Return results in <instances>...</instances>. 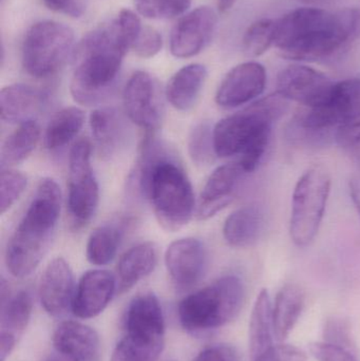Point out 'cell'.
Listing matches in <instances>:
<instances>
[{"mask_svg":"<svg viewBox=\"0 0 360 361\" xmlns=\"http://www.w3.org/2000/svg\"><path fill=\"white\" fill-rule=\"evenodd\" d=\"M133 11L124 8L111 23L87 34L75 51L71 94L80 105L93 106L109 95L123 59L142 30Z\"/></svg>","mask_w":360,"mask_h":361,"instance_id":"6da1fadb","label":"cell"},{"mask_svg":"<svg viewBox=\"0 0 360 361\" xmlns=\"http://www.w3.org/2000/svg\"><path fill=\"white\" fill-rule=\"evenodd\" d=\"M360 38V8L337 12L299 8L276 20L275 47L285 59L317 61L333 56Z\"/></svg>","mask_w":360,"mask_h":361,"instance_id":"7a4b0ae2","label":"cell"},{"mask_svg":"<svg viewBox=\"0 0 360 361\" xmlns=\"http://www.w3.org/2000/svg\"><path fill=\"white\" fill-rule=\"evenodd\" d=\"M173 156L154 133H147L135 173L139 191L151 204L159 224L173 233L188 224L196 206L192 183Z\"/></svg>","mask_w":360,"mask_h":361,"instance_id":"3957f363","label":"cell"},{"mask_svg":"<svg viewBox=\"0 0 360 361\" xmlns=\"http://www.w3.org/2000/svg\"><path fill=\"white\" fill-rule=\"evenodd\" d=\"M61 208L58 184L44 178L8 241L6 264L11 275L25 278L37 269L54 237Z\"/></svg>","mask_w":360,"mask_h":361,"instance_id":"277c9868","label":"cell"},{"mask_svg":"<svg viewBox=\"0 0 360 361\" xmlns=\"http://www.w3.org/2000/svg\"><path fill=\"white\" fill-rule=\"evenodd\" d=\"M278 92L253 102L244 109L222 118L213 130V148L219 158L240 157L254 144L270 141L273 124L289 108Z\"/></svg>","mask_w":360,"mask_h":361,"instance_id":"5b68a950","label":"cell"},{"mask_svg":"<svg viewBox=\"0 0 360 361\" xmlns=\"http://www.w3.org/2000/svg\"><path fill=\"white\" fill-rule=\"evenodd\" d=\"M242 280L224 276L180 302V324L186 332L199 335L230 324L238 315L244 301Z\"/></svg>","mask_w":360,"mask_h":361,"instance_id":"8992f818","label":"cell"},{"mask_svg":"<svg viewBox=\"0 0 360 361\" xmlns=\"http://www.w3.org/2000/svg\"><path fill=\"white\" fill-rule=\"evenodd\" d=\"M126 335L113 351L111 361H156L165 347V319L156 295L133 298L125 318Z\"/></svg>","mask_w":360,"mask_h":361,"instance_id":"52a82bcc","label":"cell"},{"mask_svg":"<svg viewBox=\"0 0 360 361\" xmlns=\"http://www.w3.org/2000/svg\"><path fill=\"white\" fill-rule=\"evenodd\" d=\"M332 179L323 165H313L296 183L292 197L290 235L300 247L310 245L321 228L331 192Z\"/></svg>","mask_w":360,"mask_h":361,"instance_id":"ba28073f","label":"cell"},{"mask_svg":"<svg viewBox=\"0 0 360 361\" xmlns=\"http://www.w3.org/2000/svg\"><path fill=\"white\" fill-rule=\"evenodd\" d=\"M73 44L74 32L68 25L54 20L36 23L23 39V69L36 78L52 76L63 67Z\"/></svg>","mask_w":360,"mask_h":361,"instance_id":"9c48e42d","label":"cell"},{"mask_svg":"<svg viewBox=\"0 0 360 361\" xmlns=\"http://www.w3.org/2000/svg\"><path fill=\"white\" fill-rule=\"evenodd\" d=\"M360 120V78L335 82L327 105L309 108L295 116L293 130L306 139L317 137L335 126Z\"/></svg>","mask_w":360,"mask_h":361,"instance_id":"30bf717a","label":"cell"},{"mask_svg":"<svg viewBox=\"0 0 360 361\" xmlns=\"http://www.w3.org/2000/svg\"><path fill=\"white\" fill-rule=\"evenodd\" d=\"M90 142L82 139L70 150L68 209L74 226L82 227L90 222L97 212L99 189L91 165Z\"/></svg>","mask_w":360,"mask_h":361,"instance_id":"8fae6325","label":"cell"},{"mask_svg":"<svg viewBox=\"0 0 360 361\" xmlns=\"http://www.w3.org/2000/svg\"><path fill=\"white\" fill-rule=\"evenodd\" d=\"M125 112L139 128L154 133L164 120V94L158 80L146 71L130 76L123 92Z\"/></svg>","mask_w":360,"mask_h":361,"instance_id":"7c38bea8","label":"cell"},{"mask_svg":"<svg viewBox=\"0 0 360 361\" xmlns=\"http://www.w3.org/2000/svg\"><path fill=\"white\" fill-rule=\"evenodd\" d=\"M335 82L323 72L304 65L287 66L279 72L277 92L287 101L308 108L327 105L331 99Z\"/></svg>","mask_w":360,"mask_h":361,"instance_id":"4fadbf2b","label":"cell"},{"mask_svg":"<svg viewBox=\"0 0 360 361\" xmlns=\"http://www.w3.org/2000/svg\"><path fill=\"white\" fill-rule=\"evenodd\" d=\"M217 23V14L209 6H199L186 13L171 30V54L177 59L198 55L211 42Z\"/></svg>","mask_w":360,"mask_h":361,"instance_id":"5bb4252c","label":"cell"},{"mask_svg":"<svg viewBox=\"0 0 360 361\" xmlns=\"http://www.w3.org/2000/svg\"><path fill=\"white\" fill-rule=\"evenodd\" d=\"M266 70L261 63H240L224 76L216 93V103L225 109L252 103L266 90Z\"/></svg>","mask_w":360,"mask_h":361,"instance_id":"9a60e30c","label":"cell"},{"mask_svg":"<svg viewBox=\"0 0 360 361\" xmlns=\"http://www.w3.org/2000/svg\"><path fill=\"white\" fill-rule=\"evenodd\" d=\"M165 265L178 290H190L200 282L206 271V248L194 238L177 240L167 248Z\"/></svg>","mask_w":360,"mask_h":361,"instance_id":"2e32d148","label":"cell"},{"mask_svg":"<svg viewBox=\"0 0 360 361\" xmlns=\"http://www.w3.org/2000/svg\"><path fill=\"white\" fill-rule=\"evenodd\" d=\"M31 295L20 290L11 295L6 281L1 282V315H0V361H6L16 347L31 319Z\"/></svg>","mask_w":360,"mask_h":361,"instance_id":"e0dca14e","label":"cell"},{"mask_svg":"<svg viewBox=\"0 0 360 361\" xmlns=\"http://www.w3.org/2000/svg\"><path fill=\"white\" fill-rule=\"evenodd\" d=\"M73 273L63 258L53 259L42 274L39 299L44 311L53 317H61L72 311L75 295Z\"/></svg>","mask_w":360,"mask_h":361,"instance_id":"ac0fdd59","label":"cell"},{"mask_svg":"<svg viewBox=\"0 0 360 361\" xmlns=\"http://www.w3.org/2000/svg\"><path fill=\"white\" fill-rule=\"evenodd\" d=\"M118 282L110 271L92 269L82 275L76 286L72 312L80 319H91L103 313L113 298Z\"/></svg>","mask_w":360,"mask_h":361,"instance_id":"d6986e66","label":"cell"},{"mask_svg":"<svg viewBox=\"0 0 360 361\" xmlns=\"http://www.w3.org/2000/svg\"><path fill=\"white\" fill-rule=\"evenodd\" d=\"M245 175L238 162L222 165L211 173L201 191L197 216L205 221L232 203L237 186Z\"/></svg>","mask_w":360,"mask_h":361,"instance_id":"ffe728a7","label":"cell"},{"mask_svg":"<svg viewBox=\"0 0 360 361\" xmlns=\"http://www.w3.org/2000/svg\"><path fill=\"white\" fill-rule=\"evenodd\" d=\"M53 345L55 351L75 361L101 360L99 334L82 322H61L53 334Z\"/></svg>","mask_w":360,"mask_h":361,"instance_id":"44dd1931","label":"cell"},{"mask_svg":"<svg viewBox=\"0 0 360 361\" xmlns=\"http://www.w3.org/2000/svg\"><path fill=\"white\" fill-rule=\"evenodd\" d=\"M48 95L39 89L25 84L4 87L0 92V116L8 124H21L42 109Z\"/></svg>","mask_w":360,"mask_h":361,"instance_id":"7402d4cb","label":"cell"},{"mask_svg":"<svg viewBox=\"0 0 360 361\" xmlns=\"http://www.w3.org/2000/svg\"><path fill=\"white\" fill-rule=\"evenodd\" d=\"M90 127L99 154L103 158L116 156L126 141V127L118 110L101 107L90 114Z\"/></svg>","mask_w":360,"mask_h":361,"instance_id":"603a6c76","label":"cell"},{"mask_svg":"<svg viewBox=\"0 0 360 361\" xmlns=\"http://www.w3.org/2000/svg\"><path fill=\"white\" fill-rule=\"evenodd\" d=\"M264 214L258 205H247L232 212L223 225V237L232 247L245 248L257 243L263 233Z\"/></svg>","mask_w":360,"mask_h":361,"instance_id":"cb8c5ba5","label":"cell"},{"mask_svg":"<svg viewBox=\"0 0 360 361\" xmlns=\"http://www.w3.org/2000/svg\"><path fill=\"white\" fill-rule=\"evenodd\" d=\"M206 78V68L201 63H190L181 68L167 84V101L175 109L188 111L198 101Z\"/></svg>","mask_w":360,"mask_h":361,"instance_id":"d4e9b609","label":"cell"},{"mask_svg":"<svg viewBox=\"0 0 360 361\" xmlns=\"http://www.w3.org/2000/svg\"><path fill=\"white\" fill-rule=\"evenodd\" d=\"M158 262V250L152 242L137 244L127 250L118 261V288L125 293L154 271Z\"/></svg>","mask_w":360,"mask_h":361,"instance_id":"484cf974","label":"cell"},{"mask_svg":"<svg viewBox=\"0 0 360 361\" xmlns=\"http://www.w3.org/2000/svg\"><path fill=\"white\" fill-rule=\"evenodd\" d=\"M249 343L251 361L273 347V305L268 290L263 288L256 298L249 320Z\"/></svg>","mask_w":360,"mask_h":361,"instance_id":"4316f807","label":"cell"},{"mask_svg":"<svg viewBox=\"0 0 360 361\" xmlns=\"http://www.w3.org/2000/svg\"><path fill=\"white\" fill-rule=\"evenodd\" d=\"M304 307V294L299 286L287 284L275 299L273 305L274 335L278 341H285L297 324Z\"/></svg>","mask_w":360,"mask_h":361,"instance_id":"83f0119b","label":"cell"},{"mask_svg":"<svg viewBox=\"0 0 360 361\" xmlns=\"http://www.w3.org/2000/svg\"><path fill=\"white\" fill-rule=\"evenodd\" d=\"M40 139V127L36 121L21 123L4 140L0 152L1 169H12L29 158Z\"/></svg>","mask_w":360,"mask_h":361,"instance_id":"f1b7e54d","label":"cell"},{"mask_svg":"<svg viewBox=\"0 0 360 361\" xmlns=\"http://www.w3.org/2000/svg\"><path fill=\"white\" fill-rule=\"evenodd\" d=\"M124 231L123 222L106 223L95 228L87 242V260L97 267L111 262L120 247Z\"/></svg>","mask_w":360,"mask_h":361,"instance_id":"f546056e","label":"cell"},{"mask_svg":"<svg viewBox=\"0 0 360 361\" xmlns=\"http://www.w3.org/2000/svg\"><path fill=\"white\" fill-rule=\"evenodd\" d=\"M85 118L84 111L77 107L63 108L56 112L44 131L46 149L56 150L68 145L82 130Z\"/></svg>","mask_w":360,"mask_h":361,"instance_id":"4dcf8cb0","label":"cell"},{"mask_svg":"<svg viewBox=\"0 0 360 361\" xmlns=\"http://www.w3.org/2000/svg\"><path fill=\"white\" fill-rule=\"evenodd\" d=\"M276 20L263 18L252 23L242 39L245 54L251 57L261 56L275 44Z\"/></svg>","mask_w":360,"mask_h":361,"instance_id":"1f68e13d","label":"cell"},{"mask_svg":"<svg viewBox=\"0 0 360 361\" xmlns=\"http://www.w3.org/2000/svg\"><path fill=\"white\" fill-rule=\"evenodd\" d=\"M137 12L149 19H169L184 14L192 0H133Z\"/></svg>","mask_w":360,"mask_h":361,"instance_id":"d6a6232c","label":"cell"},{"mask_svg":"<svg viewBox=\"0 0 360 361\" xmlns=\"http://www.w3.org/2000/svg\"><path fill=\"white\" fill-rule=\"evenodd\" d=\"M213 130L209 123H200L190 131L188 152L196 164L205 165L213 160V154H215Z\"/></svg>","mask_w":360,"mask_h":361,"instance_id":"836d02e7","label":"cell"},{"mask_svg":"<svg viewBox=\"0 0 360 361\" xmlns=\"http://www.w3.org/2000/svg\"><path fill=\"white\" fill-rule=\"evenodd\" d=\"M27 179L20 171L1 169L0 176V212L6 214L27 188Z\"/></svg>","mask_w":360,"mask_h":361,"instance_id":"e575fe53","label":"cell"},{"mask_svg":"<svg viewBox=\"0 0 360 361\" xmlns=\"http://www.w3.org/2000/svg\"><path fill=\"white\" fill-rule=\"evenodd\" d=\"M323 337L325 343L344 348L357 356L356 345L348 320L336 316L329 318L323 328Z\"/></svg>","mask_w":360,"mask_h":361,"instance_id":"d590c367","label":"cell"},{"mask_svg":"<svg viewBox=\"0 0 360 361\" xmlns=\"http://www.w3.org/2000/svg\"><path fill=\"white\" fill-rule=\"evenodd\" d=\"M335 141L360 171V120L338 127Z\"/></svg>","mask_w":360,"mask_h":361,"instance_id":"8d00e7d4","label":"cell"},{"mask_svg":"<svg viewBox=\"0 0 360 361\" xmlns=\"http://www.w3.org/2000/svg\"><path fill=\"white\" fill-rule=\"evenodd\" d=\"M163 47V38L160 32L152 27H142L132 50L142 59H151L156 56Z\"/></svg>","mask_w":360,"mask_h":361,"instance_id":"74e56055","label":"cell"},{"mask_svg":"<svg viewBox=\"0 0 360 361\" xmlns=\"http://www.w3.org/2000/svg\"><path fill=\"white\" fill-rule=\"evenodd\" d=\"M310 352L317 361H357V356L348 350L325 341L311 343Z\"/></svg>","mask_w":360,"mask_h":361,"instance_id":"f35d334b","label":"cell"},{"mask_svg":"<svg viewBox=\"0 0 360 361\" xmlns=\"http://www.w3.org/2000/svg\"><path fill=\"white\" fill-rule=\"evenodd\" d=\"M253 361H308L306 354L294 345H273L268 351Z\"/></svg>","mask_w":360,"mask_h":361,"instance_id":"ab89813d","label":"cell"},{"mask_svg":"<svg viewBox=\"0 0 360 361\" xmlns=\"http://www.w3.org/2000/svg\"><path fill=\"white\" fill-rule=\"evenodd\" d=\"M89 0H42L44 6L54 12L78 18L86 12Z\"/></svg>","mask_w":360,"mask_h":361,"instance_id":"60d3db41","label":"cell"},{"mask_svg":"<svg viewBox=\"0 0 360 361\" xmlns=\"http://www.w3.org/2000/svg\"><path fill=\"white\" fill-rule=\"evenodd\" d=\"M194 361H239V358L234 348L218 345L203 350Z\"/></svg>","mask_w":360,"mask_h":361,"instance_id":"b9f144b4","label":"cell"},{"mask_svg":"<svg viewBox=\"0 0 360 361\" xmlns=\"http://www.w3.org/2000/svg\"><path fill=\"white\" fill-rule=\"evenodd\" d=\"M349 190H350L351 199H352L360 216V175L355 176L350 180Z\"/></svg>","mask_w":360,"mask_h":361,"instance_id":"7bdbcfd3","label":"cell"},{"mask_svg":"<svg viewBox=\"0 0 360 361\" xmlns=\"http://www.w3.org/2000/svg\"><path fill=\"white\" fill-rule=\"evenodd\" d=\"M236 0H217L218 11L221 14H225L228 11L232 10Z\"/></svg>","mask_w":360,"mask_h":361,"instance_id":"ee69618b","label":"cell"},{"mask_svg":"<svg viewBox=\"0 0 360 361\" xmlns=\"http://www.w3.org/2000/svg\"><path fill=\"white\" fill-rule=\"evenodd\" d=\"M46 361H75L72 360L69 356L63 355V354L59 353V352L55 351Z\"/></svg>","mask_w":360,"mask_h":361,"instance_id":"f6af8a7d","label":"cell"},{"mask_svg":"<svg viewBox=\"0 0 360 361\" xmlns=\"http://www.w3.org/2000/svg\"><path fill=\"white\" fill-rule=\"evenodd\" d=\"M299 1L304 2V4H314V2L318 1V0H299Z\"/></svg>","mask_w":360,"mask_h":361,"instance_id":"bcb514c9","label":"cell"}]
</instances>
